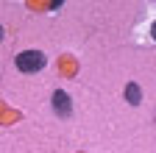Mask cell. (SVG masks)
Here are the masks:
<instances>
[{
  "label": "cell",
  "mask_w": 156,
  "mask_h": 153,
  "mask_svg": "<svg viewBox=\"0 0 156 153\" xmlns=\"http://www.w3.org/2000/svg\"><path fill=\"white\" fill-rule=\"evenodd\" d=\"M17 67L23 70V72H39V70L45 67V56L39 53V50H25V53L17 56Z\"/></svg>",
  "instance_id": "6da1fadb"
},
{
  "label": "cell",
  "mask_w": 156,
  "mask_h": 153,
  "mask_svg": "<svg viewBox=\"0 0 156 153\" xmlns=\"http://www.w3.org/2000/svg\"><path fill=\"white\" fill-rule=\"evenodd\" d=\"M53 106H56V111L62 114V117H67V114H70V98H67L64 92H56V95H53Z\"/></svg>",
  "instance_id": "7a4b0ae2"
},
{
  "label": "cell",
  "mask_w": 156,
  "mask_h": 153,
  "mask_svg": "<svg viewBox=\"0 0 156 153\" xmlns=\"http://www.w3.org/2000/svg\"><path fill=\"white\" fill-rule=\"evenodd\" d=\"M126 95H128V103H131V106H136V103H140V86H136V84H128Z\"/></svg>",
  "instance_id": "3957f363"
},
{
  "label": "cell",
  "mask_w": 156,
  "mask_h": 153,
  "mask_svg": "<svg viewBox=\"0 0 156 153\" xmlns=\"http://www.w3.org/2000/svg\"><path fill=\"white\" fill-rule=\"evenodd\" d=\"M151 33H153V39H156V23H153V28H151Z\"/></svg>",
  "instance_id": "277c9868"
},
{
  "label": "cell",
  "mask_w": 156,
  "mask_h": 153,
  "mask_svg": "<svg viewBox=\"0 0 156 153\" xmlns=\"http://www.w3.org/2000/svg\"><path fill=\"white\" fill-rule=\"evenodd\" d=\"M0 39H3V28H0Z\"/></svg>",
  "instance_id": "5b68a950"
}]
</instances>
